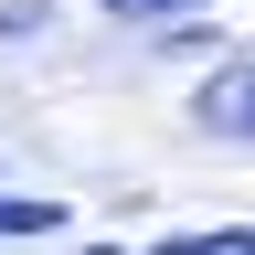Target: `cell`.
I'll list each match as a JSON object with an SVG mask.
<instances>
[{
  "label": "cell",
  "mask_w": 255,
  "mask_h": 255,
  "mask_svg": "<svg viewBox=\"0 0 255 255\" xmlns=\"http://www.w3.org/2000/svg\"><path fill=\"white\" fill-rule=\"evenodd\" d=\"M191 117H202V128H223V138H255V64H234V75H213Z\"/></svg>",
  "instance_id": "6da1fadb"
},
{
  "label": "cell",
  "mask_w": 255,
  "mask_h": 255,
  "mask_svg": "<svg viewBox=\"0 0 255 255\" xmlns=\"http://www.w3.org/2000/svg\"><path fill=\"white\" fill-rule=\"evenodd\" d=\"M64 202H32V191H0V234H53Z\"/></svg>",
  "instance_id": "7a4b0ae2"
},
{
  "label": "cell",
  "mask_w": 255,
  "mask_h": 255,
  "mask_svg": "<svg viewBox=\"0 0 255 255\" xmlns=\"http://www.w3.org/2000/svg\"><path fill=\"white\" fill-rule=\"evenodd\" d=\"M159 255H255V223H234V234H170Z\"/></svg>",
  "instance_id": "3957f363"
},
{
  "label": "cell",
  "mask_w": 255,
  "mask_h": 255,
  "mask_svg": "<svg viewBox=\"0 0 255 255\" xmlns=\"http://www.w3.org/2000/svg\"><path fill=\"white\" fill-rule=\"evenodd\" d=\"M107 11H138V21H159V11H191V0H107Z\"/></svg>",
  "instance_id": "277c9868"
}]
</instances>
